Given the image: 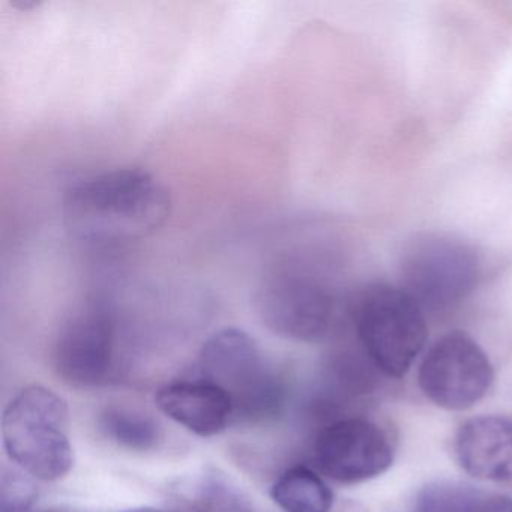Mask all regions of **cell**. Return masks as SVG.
<instances>
[{
    "instance_id": "obj_1",
    "label": "cell",
    "mask_w": 512,
    "mask_h": 512,
    "mask_svg": "<svg viewBox=\"0 0 512 512\" xmlns=\"http://www.w3.org/2000/svg\"><path fill=\"white\" fill-rule=\"evenodd\" d=\"M169 215L166 188L142 169H116L82 179L64 197L68 232L91 244L148 238Z\"/></svg>"
},
{
    "instance_id": "obj_7",
    "label": "cell",
    "mask_w": 512,
    "mask_h": 512,
    "mask_svg": "<svg viewBox=\"0 0 512 512\" xmlns=\"http://www.w3.org/2000/svg\"><path fill=\"white\" fill-rule=\"evenodd\" d=\"M254 305L263 325L289 340H320L334 319V298L329 290L313 277L289 269H278L263 278Z\"/></svg>"
},
{
    "instance_id": "obj_6",
    "label": "cell",
    "mask_w": 512,
    "mask_h": 512,
    "mask_svg": "<svg viewBox=\"0 0 512 512\" xmlns=\"http://www.w3.org/2000/svg\"><path fill=\"white\" fill-rule=\"evenodd\" d=\"M494 371L487 353L466 332L443 335L428 350L418 371L425 397L445 410H466L484 398Z\"/></svg>"
},
{
    "instance_id": "obj_18",
    "label": "cell",
    "mask_w": 512,
    "mask_h": 512,
    "mask_svg": "<svg viewBox=\"0 0 512 512\" xmlns=\"http://www.w3.org/2000/svg\"><path fill=\"white\" fill-rule=\"evenodd\" d=\"M46 512H67V511H62V509H47Z\"/></svg>"
},
{
    "instance_id": "obj_17",
    "label": "cell",
    "mask_w": 512,
    "mask_h": 512,
    "mask_svg": "<svg viewBox=\"0 0 512 512\" xmlns=\"http://www.w3.org/2000/svg\"><path fill=\"white\" fill-rule=\"evenodd\" d=\"M125 512H164L160 511V509H154V508H134V509H128V511Z\"/></svg>"
},
{
    "instance_id": "obj_16",
    "label": "cell",
    "mask_w": 512,
    "mask_h": 512,
    "mask_svg": "<svg viewBox=\"0 0 512 512\" xmlns=\"http://www.w3.org/2000/svg\"><path fill=\"white\" fill-rule=\"evenodd\" d=\"M2 512H26L37 497L34 485L20 473H4L2 476Z\"/></svg>"
},
{
    "instance_id": "obj_13",
    "label": "cell",
    "mask_w": 512,
    "mask_h": 512,
    "mask_svg": "<svg viewBox=\"0 0 512 512\" xmlns=\"http://www.w3.org/2000/svg\"><path fill=\"white\" fill-rule=\"evenodd\" d=\"M100 425L110 440L133 451H149L161 439L157 422L146 413L130 407H107L101 413Z\"/></svg>"
},
{
    "instance_id": "obj_9",
    "label": "cell",
    "mask_w": 512,
    "mask_h": 512,
    "mask_svg": "<svg viewBox=\"0 0 512 512\" xmlns=\"http://www.w3.org/2000/svg\"><path fill=\"white\" fill-rule=\"evenodd\" d=\"M116 334L104 305L88 304L68 319L55 346V368L65 382L100 386L115 370Z\"/></svg>"
},
{
    "instance_id": "obj_4",
    "label": "cell",
    "mask_w": 512,
    "mask_h": 512,
    "mask_svg": "<svg viewBox=\"0 0 512 512\" xmlns=\"http://www.w3.org/2000/svg\"><path fill=\"white\" fill-rule=\"evenodd\" d=\"M199 373L229 395L235 418L262 419L283 406V383L266 365L253 338L241 329H223L203 344Z\"/></svg>"
},
{
    "instance_id": "obj_5",
    "label": "cell",
    "mask_w": 512,
    "mask_h": 512,
    "mask_svg": "<svg viewBox=\"0 0 512 512\" xmlns=\"http://www.w3.org/2000/svg\"><path fill=\"white\" fill-rule=\"evenodd\" d=\"M481 277V260L472 245L442 233H422L401 260V289L422 310H445L466 299Z\"/></svg>"
},
{
    "instance_id": "obj_3",
    "label": "cell",
    "mask_w": 512,
    "mask_h": 512,
    "mask_svg": "<svg viewBox=\"0 0 512 512\" xmlns=\"http://www.w3.org/2000/svg\"><path fill=\"white\" fill-rule=\"evenodd\" d=\"M353 322L362 349L385 376L400 379L428 338L421 305L401 287L374 283L361 290Z\"/></svg>"
},
{
    "instance_id": "obj_12",
    "label": "cell",
    "mask_w": 512,
    "mask_h": 512,
    "mask_svg": "<svg viewBox=\"0 0 512 512\" xmlns=\"http://www.w3.org/2000/svg\"><path fill=\"white\" fill-rule=\"evenodd\" d=\"M271 497L284 512H331L334 493L314 470L287 469L271 488Z\"/></svg>"
},
{
    "instance_id": "obj_11",
    "label": "cell",
    "mask_w": 512,
    "mask_h": 512,
    "mask_svg": "<svg viewBox=\"0 0 512 512\" xmlns=\"http://www.w3.org/2000/svg\"><path fill=\"white\" fill-rule=\"evenodd\" d=\"M158 409L200 437L218 436L235 418L229 395L208 380L175 382L155 395Z\"/></svg>"
},
{
    "instance_id": "obj_10",
    "label": "cell",
    "mask_w": 512,
    "mask_h": 512,
    "mask_svg": "<svg viewBox=\"0 0 512 512\" xmlns=\"http://www.w3.org/2000/svg\"><path fill=\"white\" fill-rule=\"evenodd\" d=\"M454 451L461 469L473 478L512 484V418L467 419L455 434Z\"/></svg>"
},
{
    "instance_id": "obj_15",
    "label": "cell",
    "mask_w": 512,
    "mask_h": 512,
    "mask_svg": "<svg viewBox=\"0 0 512 512\" xmlns=\"http://www.w3.org/2000/svg\"><path fill=\"white\" fill-rule=\"evenodd\" d=\"M193 512H254V509L226 482L208 479L200 485Z\"/></svg>"
},
{
    "instance_id": "obj_2",
    "label": "cell",
    "mask_w": 512,
    "mask_h": 512,
    "mask_svg": "<svg viewBox=\"0 0 512 512\" xmlns=\"http://www.w3.org/2000/svg\"><path fill=\"white\" fill-rule=\"evenodd\" d=\"M2 440L11 461L41 481H58L74 464L70 410L46 386L20 391L2 416Z\"/></svg>"
},
{
    "instance_id": "obj_8",
    "label": "cell",
    "mask_w": 512,
    "mask_h": 512,
    "mask_svg": "<svg viewBox=\"0 0 512 512\" xmlns=\"http://www.w3.org/2000/svg\"><path fill=\"white\" fill-rule=\"evenodd\" d=\"M317 466L341 484L377 478L391 467L394 445L389 434L365 418H344L326 425L314 443Z\"/></svg>"
},
{
    "instance_id": "obj_14",
    "label": "cell",
    "mask_w": 512,
    "mask_h": 512,
    "mask_svg": "<svg viewBox=\"0 0 512 512\" xmlns=\"http://www.w3.org/2000/svg\"><path fill=\"white\" fill-rule=\"evenodd\" d=\"M422 512H512V499L464 485L439 484L421 496Z\"/></svg>"
}]
</instances>
